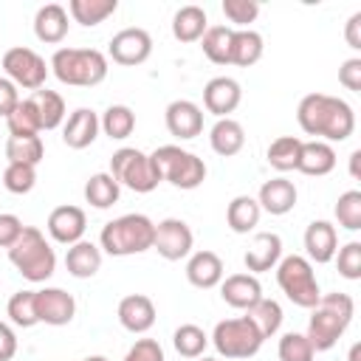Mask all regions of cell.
Listing matches in <instances>:
<instances>
[{
  "mask_svg": "<svg viewBox=\"0 0 361 361\" xmlns=\"http://www.w3.org/2000/svg\"><path fill=\"white\" fill-rule=\"evenodd\" d=\"M68 8L59 3H45L34 14V37L45 45H59L68 37Z\"/></svg>",
  "mask_w": 361,
  "mask_h": 361,
  "instance_id": "cell-23",
  "label": "cell"
},
{
  "mask_svg": "<svg viewBox=\"0 0 361 361\" xmlns=\"http://www.w3.org/2000/svg\"><path fill=\"white\" fill-rule=\"evenodd\" d=\"M209 144H212V149L217 152V155H223V158H231V155H237L243 147H245V130H243V124L237 121V118H217L214 121V127L209 130Z\"/></svg>",
  "mask_w": 361,
  "mask_h": 361,
  "instance_id": "cell-27",
  "label": "cell"
},
{
  "mask_svg": "<svg viewBox=\"0 0 361 361\" xmlns=\"http://www.w3.org/2000/svg\"><path fill=\"white\" fill-rule=\"evenodd\" d=\"M344 39L353 51H361V11H355L344 25Z\"/></svg>",
  "mask_w": 361,
  "mask_h": 361,
  "instance_id": "cell-52",
  "label": "cell"
},
{
  "mask_svg": "<svg viewBox=\"0 0 361 361\" xmlns=\"http://www.w3.org/2000/svg\"><path fill=\"white\" fill-rule=\"evenodd\" d=\"M121 361H166V355L158 338H135V344L124 353Z\"/></svg>",
  "mask_w": 361,
  "mask_h": 361,
  "instance_id": "cell-47",
  "label": "cell"
},
{
  "mask_svg": "<svg viewBox=\"0 0 361 361\" xmlns=\"http://www.w3.org/2000/svg\"><path fill=\"white\" fill-rule=\"evenodd\" d=\"M305 251L307 259L316 265H327L333 262L336 251H338V231L330 220H313L305 228Z\"/></svg>",
  "mask_w": 361,
  "mask_h": 361,
  "instance_id": "cell-20",
  "label": "cell"
},
{
  "mask_svg": "<svg viewBox=\"0 0 361 361\" xmlns=\"http://www.w3.org/2000/svg\"><path fill=\"white\" fill-rule=\"evenodd\" d=\"M276 355H279V361H313L316 358V350L310 347V341H307L305 333L290 330V333H285L279 338Z\"/></svg>",
  "mask_w": 361,
  "mask_h": 361,
  "instance_id": "cell-43",
  "label": "cell"
},
{
  "mask_svg": "<svg viewBox=\"0 0 361 361\" xmlns=\"http://www.w3.org/2000/svg\"><path fill=\"white\" fill-rule=\"evenodd\" d=\"M3 73H6V79H11L17 87H23V90H39V87H45V79H48V65H45V59L34 51V48H25V45H14V48H8L6 54H3Z\"/></svg>",
  "mask_w": 361,
  "mask_h": 361,
  "instance_id": "cell-10",
  "label": "cell"
},
{
  "mask_svg": "<svg viewBox=\"0 0 361 361\" xmlns=\"http://www.w3.org/2000/svg\"><path fill=\"white\" fill-rule=\"evenodd\" d=\"M192 245H195V234H192V228H189L186 220H180V217H164L161 223H155L152 248L166 262L186 259L192 254Z\"/></svg>",
  "mask_w": 361,
  "mask_h": 361,
  "instance_id": "cell-11",
  "label": "cell"
},
{
  "mask_svg": "<svg viewBox=\"0 0 361 361\" xmlns=\"http://www.w3.org/2000/svg\"><path fill=\"white\" fill-rule=\"evenodd\" d=\"M223 14L231 23L228 28H248L257 17H259V3L257 0H223Z\"/></svg>",
  "mask_w": 361,
  "mask_h": 361,
  "instance_id": "cell-45",
  "label": "cell"
},
{
  "mask_svg": "<svg viewBox=\"0 0 361 361\" xmlns=\"http://www.w3.org/2000/svg\"><path fill=\"white\" fill-rule=\"evenodd\" d=\"M226 271H223V259L214 254V251H195L189 254L186 259V279L189 285L200 288V290H209V288H217L223 282Z\"/></svg>",
  "mask_w": 361,
  "mask_h": 361,
  "instance_id": "cell-24",
  "label": "cell"
},
{
  "mask_svg": "<svg viewBox=\"0 0 361 361\" xmlns=\"http://www.w3.org/2000/svg\"><path fill=\"white\" fill-rule=\"evenodd\" d=\"M20 231H23V220L11 212H0V248L8 251L14 245V240L20 237Z\"/></svg>",
  "mask_w": 361,
  "mask_h": 361,
  "instance_id": "cell-49",
  "label": "cell"
},
{
  "mask_svg": "<svg viewBox=\"0 0 361 361\" xmlns=\"http://www.w3.org/2000/svg\"><path fill=\"white\" fill-rule=\"evenodd\" d=\"M296 121L302 127V133L313 135L316 141H347L355 130V113L353 107L330 93H307L302 96L299 107H296Z\"/></svg>",
  "mask_w": 361,
  "mask_h": 361,
  "instance_id": "cell-1",
  "label": "cell"
},
{
  "mask_svg": "<svg viewBox=\"0 0 361 361\" xmlns=\"http://www.w3.org/2000/svg\"><path fill=\"white\" fill-rule=\"evenodd\" d=\"M333 214L338 220L341 228L347 231H361V192L358 189H347L344 195H338Z\"/></svg>",
  "mask_w": 361,
  "mask_h": 361,
  "instance_id": "cell-41",
  "label": "cell"
},
{
  "mask_svg": "<svg viewBox=\"0 0 361 361\" xmlns=\"http://www.w3.org/2000/svg\"><path fill=\"white\" fill-rule=\"evenodd\" d=\"M65 268L71 276L76 279H90L99 274L102 268V248L90 240H79L73 245H68V254H65Z\"/></svg>",
  "mask_w": 361,
  "mask_h": 361,
  "instance_id": "cell-26",
  "label": "cell"
},
{
  "mask_svg": "<svg viewBox=\"0 0 361 361\" xmlns=\"http://www.w3.org/2000/svg\"><path fill=\"white\" fill-rule=\"evenodd\" d=\"M37 316H39V324L65 327L76 316V299L62 288H39L37 290Z\"/></svg>",
  "mask_w": 361,
  "mask_h": 361,
  "instance_id": "cell-15",
  "label": "cell"
},
{
  "mask_svg": "<svg viewBox=\"0 0 361 361\" xmlns=\"http://www.w3.org/2000/svg\"><path fill=\"white\" fill-rule=\"evenodd\" d=\"M279 259H282V237L274 231H257L248 243L245 257H243L248 274H254V276L276 268Z\"/></svg>",
  "mask_w": 361,
  "mask_h": 361,
  "instance_id": "cell-19",
  "label": "cell"
},
{
  "mask_svg": "<svg viewBox=\"0 0 361 361\" xmlns=\"http://www.w3.org/2000/svg\"><path fill=\"white\" fill-rule=\"evenodd\" d=\"M6 254H8V262L20 271V276L34 285L51 279L56 271V254L37 226H23L20 237Z\"/></svg>",
  "mask_w": 361,
  "mask_h": 361,
  "instance_id": "cell-5",
  "label": "cell"
},
{
  "mask_svg": "<svg viewBox=\"0 0 361 361\" xmlns=\"http://www.w3.org/2000/svg\"><path fill=\"white\" fill-rule=\"evenodd\" d=\"M152 237H155V223L147 214L133 212V214H121L102 226L99 248L110 257H133V254L149 251Z\"/></svg>",
  "mask_w": 361,
  "mask_h": 361,
  "instance_id": "cell-4",
  "label": "cell"
},
{
  "mask_svg": "<svg viewBox=\"0 0 361 361\" xmlns=\"http://www.w3.org/2000/svg\"><path fill=\"white\" fill-rule=\"evenodd\" d=\"M355 316V302L350 293H322L319 302L310 307L307 319V341L316 353H327L338 344V338L347 333L350 322Z\"/></svg>",
  "mask_w": 361,
  "mask_h": 361,
  "instance_id": "cell-2",
  "label": "cell"
},
{
  "mask_svg": "<svg viewBox=\"0 0 361 361\" xmlns=\"http://www.w3.org/2000/svg\"><path fill=\"white\" fill-rule=\"evenodd\" d=\"M3 186L11 195H28L37 186V166H28V164H6V169H3Z\"/></svg>",
  "mask_w": 361,
  "mask_h": 361,
  "instance_id": "cell-44",
  "label": "cell"
},
{
  "mask_svg": "<svg viewBox=\"0 0 361 361\" xmlns=\"http://www.w3.org/2000/svg\"><path fill=\"white\" fill-rule=\"evenodd\" d=\"M6 127H8V135H39V133H42V130H39L37 110H34V104H31L28 96H25V99L14 107V113L6 118Z\"/></svg>",
  "mask_w": 361,
  "mask_h": 361,
  "instance_id": "cell-42",
  "label": "cell"
},
{
  "mask_svg": "<svg viewBox=\"0 0 361 361\" xmlns=\"http://www.w3.org/2000/svg\"><path fill=\"white\" fill-rule=\"evenodd\" d=\"M259 217H262V209H259L257 197H251V195H237V197H231V203H228V209H226V223H228V228H231L234 234H248V231H254L257 223H259Z\"/></svg>",
  "mask_w": 361,
  "mask_h": 361,
  "instance_id": "cell-31",
  "label": "cell"
},
{
  "mask_svg": "<svg viewBox=\"0 0 361 361\" xmlns=\"http://www.w3.org/2000/svg\"><path fill=\"white\" fill-rule=\"evenodd\" d=\"M164 121H166L169 135H175L178 141H192L203 133V110H200V104H195L189 99L169 102L164 110Z\"/></svg>",
  "mask_w": 361,
  "mask_h": 361,
  "instance_id": "cell-14",
  "label": "cell"
},
{
  "mask_svg": "<svg viewBox=\"0 0 361 361\" xmlns=\"http://www.w3.org/2000/svg\"><path fill=\"white\" fill-rule=\"evenodd\" d=\"M231 37H234V28L209 25L206 34L200 37V48H203L206 59L214 65H231Z\"/></svg>",
  "mask_w": 361,
  "mask_h": 361,
  "instance_id": "cell-35",
  "label": "cell"
},
{
  "mask_svg": "<svg viewBox=\"0 0 361 361\" xmlns=\"http://www.w3.org/2000/svg\"><path fill=\"white\" fill-rule=\"evenodd\" d=\"M6 313L11 319V324L28 330L34 324H39V316H37V290H17L8 296V305H6Z\"/></svg>",
  "mask_w": 361,
  "mask_h": 361,
  "instance_id": "cell-39",
  "label": "cell"
},
{
  "mask_svg": "<svg viewBox=\"0 0 361 361\" xmlns=\"http://www.w3.org/2000/svg\"><path fill=\"white\" fill-rule=\"evenodd\" d=\"M347 361H361V344H353V347H350Z\"/></svg>",
  "mask_w": 361,
  "mask_h": 361,
  "instance_id": "cell-54",
  "label": "cell"
},
{
  "mask_svg": "<svg viewBox=\"0 0 361 361\" xmlns=\"http://www.w3.org/2000/svg\"><path fill=\"white\" fill-rule=\"evenodd\" d=\"M149 54H152V37H149V31H144L138 25L116 31L110 37V45H107V56L124 68L144 65L149 59Z\"/></svg>",
  "mask_w": 361,
  "mask_h": 361,
  "instance_id": "cell-12",
  "label": "cell"
},
{
  "mask_svg": "<svg viewBox=\"0 0 361 361\" xmlns=\"http://www.w3.org/2000/svg\"><path fill=\"white\" fill-rule=\"evenodd\" d=\"M99 133H102L99 113L90 107H76L62 124V141L71 149H87L99 138Z\"/></svg>",
  "mask_w": 361,
  "mask_h": 361,
  "instance_id": "cell-18",
  "label": "cell"
},
{
  "mask_svg": "<svg viewBox=\"0 0 361 361\" xmlns=\"http://www.w3.org/2000/svg\"><path fill=\"white\" fill-rule=\"evenodd\" d=\"M296 197H299V192H296L293 180H288V178L279 175V178H271V180H265V183L259 186L257 203H259L262 212H268V214H274V217H282V214L293 212Z\"/></svg>",
  "mask_w": 361,
  "mask_h": 361,
  "instance_id": "cell-22",
  "label": "cell"
},
{
  "mask_svg": "<svg viewBox=\"0 0 361 361\" xmlns=\"http://www.w3.org/2000/svg\"><path fill=\"white\" fill-rule=\"evenodd\" d=\"M245 319L257 327V333H259L262 338H271V336L279 333L285 313H282V305H279L276 299H265V296H262L257 305H251V307L245 310Z\"/></svg>",
  "mask_w": 361,
  "mask_h": 361,
  "instance_id": "cell-33",
  "label": "cell"
},
{
  "mask_svg": "<svg viewBox=\"0 0 361 361\" xmlns=\"http://www.w3.org/2000/svg\"><path fill=\"white\" fill-rule=\"evenodd\" d=\"M51 73L71 87H96L107 79V56L96 48H56L51 62Z\"/></svg>",
  "mask_w": 361,
  "mask_h": 361,
  "instance_id": "cell-3",
  "label": "cell"
},
{
  "mask_svg": "<svg viewBox=\"0 0 361 361\" xmlns=\"http://www.w3.org/2000/svg\"><path fill=\"white\" fill-rule=\"evenodd\" d=\"M17 355V333L11 324L0 322V361H11Z\"/></svg>",
  "mask_w": 361,
  "mask_h": 361,
  "instance_id": "cell-51",
  "label": "cell"
},
{
  "mask_svg": "<svg viewBox=\"0 0 361 361\" xmlns=\"http://www.w3.org/2000/svg\"><path fill=\"white\" fill-rule=\"evenodd\" d=\"M20 102H23V99H20V87H17L11 79L0 76V116L8 118Z\"/></svg>",
  "mask_w": 361,
  "mask_h": 361,
  "instance_id": "cell-50",
  "label": "cell"
},
{
  "mask_svg": "<svg viewBox=\"0 0 361 361\" xmlns=\"http://www.w3.org/2000/svg\"><path fill=\"white\" fill-rule=\"evenodd\" d=\"M220 296L234 310H248L262 299V285L254 274H231L220 282Z\"/></svg>",
  "mask_w": 361,
  "mask_h": 361,
  "instance_id": "cell-21",
  "label": "cell"
},
{
  "mask_svg": "<svg viewBox=\"0 0 361 361\" xmlns=\"http://www.w3.org/2000/svg\"><path fill=\"white\" fill-rule=\"evenodd\" d=\"M240 99H243V87L231 76H214L203 87V107L217 118H228V113L237 110Z\"/></svg>",
  "mask_w": 361,
  "mask_h": 361,
  "instance_id": "cell-16",
  "label": "cell"
},
{
  "mask_svg": "<svg viewBox=\"0 0 361 361\" xmlns=\"http://www.w3.org/2000/svg\"><path fill=\"white\" fill-rule=\"evenodd\" d=\"M299 149H302V138L296 135H279L271 141L265 158H268V166H274L276 172H290L296 169L299 164Z\"/></svg>",
  "mask_w": 361,
  "mask_h": 361,
  "instance_id": "cell-38",
  "label": "cell"
},
{
  "mask_svg": "<svg viewBox=\"0 0 361 361\" xmlns=\"http://www.w3.org/2000/svg\"><path fill=\"white\" fill-rule=\"evenodd\" d=\"M45 155V144L39 135H8L6 141V158L8 164H28L37 166Z\"/></svg>",
  "mask_w": 361,
  "mask_h": 361,
  "instance_id": "cell-37",
  "label": "cell"
},
{
  "mask_svg": "<svg viewBox=\"0 0 361 361\" xmlns=\"http://www.w3.org/2000/svg\"><path fill=\"white\" fill-rule=\"evenodd\" d=\"M333 169H336V149H333V144L316 141V138L313 141H302L296 172L310 175V178H324Z\"/></svg>",
  "mask_w": 361,
  "mask_h": 361,
  "instance_id": "cell-25",
  "label": "cell"
},
{
  "mask_svg": "<svg viewBox=\"0 0 361 361\" xmlns=\"http://www.w3.org/2000/svg\"><path fill=\"white\" fill-rule=\"evenodd\" d=\"M45 228H48V237L59 245H73L79 240H85V228H87V217H85V209L79 206H56L48 220H45Z\"/></svg>",
  "mask_w": 361,
  "mask_h": 361,
  "instance_id": "cell-13",
  "label": "cell"
},
{
  "mask_svg": "<svg viewBox=\"0 0 361 361\" xmlns=\"http://www.w3.org/2000/svg\"><path fill=\"white\" fill-rule=\"evenodd\" d=\"M197 361H217V358H206V355H200V358H197Z\"/></svg>",
  "mask_w": 361,
  "mask_h": 361,
  "instance_id": "cell-56",
  "label": "cell"
},
{
  "mask_svg": "<svg viewBox=\"0 0 361 361\" xmlns=\"http://www.w3.org/2000/svg\"><path fill=\"white\" fill-rule=\"evenodd\" d=\"M118 197H121V186L110 172H96L85 180V200L93 209H110L118 203Z\"/></svg>",
  "mask_w": 361,
  "mask_h": 361,
  "instance_id": "cell-34",
  "label": "cell"
},
{
  "mask_svg": "<svg viewBox=\"0 0 361 361\" xmlns=\"http://www.w3.org/2000/svg\"><path fill=\"white\" fill-rule=\"evenodd\" d=\"M116 316H118V324H121L127 333H135V336L152 330V324H155V319H158L155 302H152L147 293H130V296H124V299L118 302Z\"/></svg>",
  "mask_w": 361,
  "mask_h": 361,
  "instance_id": "cell-17",
  "label": "cell"
},
{
  "mask_svg": "<svg viewBox=\"0 0 361 361\" xmlns=\"http://www.w3.org/2000/svg\"><path fill=\"white\" fill-rule=\"evenodd\" d=\"M338 82L353 90V93H361V56H350L341 62L338 68Z\"/></svg>",
  "mask_w": 361,
  "mask_h": 361,
  "instance_id": "cell-48",
  "label": "cell"
},
{
  "mask_svg": "<svg viewBox=\"0 0 361 361\" xmlns=\"http://www.w3.org/2000/svg\"><path fill=\"white\" fill-rule=\"evenodd\" d=\"M110 175L116 178L118 186H127L135 195H149L161 183L152 158L147 152L135 149V147H121V149L113 152V158H110Z\"/></svg>",
  "mask_w": 361,
  "mask_h": 361,
  "instance_id": "cell-9",
  "label": "cell"
},
{
  "mask_svg": "<svg viewBox=\"0 0 361 361\" xmlns=\"http://www.w3.org/2000/svg\"><path fill=\"white\" fill-rule=\"evenodd\" d=\"M358 164H361V149H353V152H350V175H353L355 180H361V166H358Z\"/></svg>",
  "mask_w": 361,
  "mask_h": 361,
  "instance_id": "cell-53",
  "label": "cell"
},
{
  "mask_svg": "<svg viewBox=\"0 0 361 361\" xmlns=\"http://www.w3.org/2000/svg\"><path fill=\"white\" fill-rule=\"evenodd\" d=\"M172 347L183 358H200L206 353V347H209V336L197 324H180L172 333Z\"/></svg>",
  "mask_w": 361,
  "mask_h": 361,
  "instance_id": "cell-40",
  "label": "cell"
},
{
  "mask_svg": "<svg viewBox=\"0 0 361 361\" xmlns=\"http://www.w3.org/2000/svg\"><path fill=\"white\" fill-rule=\"evenodd\" d=\"M209 28V17L200 6H180L172 14V37L178 42H200V37Z\"/></svg>",
  "mask_w": 361,
  "mask_h": 361,
  "instance_id": "cell-28",
  "label": "cell"
},
{
  "mask_svg": "<svg viewBox=\"0 0 361 361\" xmlns=\"http://www.w3.org/2000/svg\"><path fill=\"white\" fill-rule=\"evenodd\" d=\"M336 265H338V274L350 282L361 279V243L358 240H350L344 243L338 251H336Z\"/></svg>",
  "mask_w": 361,
  "mask_h": 361,
  "instance_id": "cell-46",
  "label": "cell"
},
{
  "mask_svg": "<svg viewBox=\"0 0 361 361\" xmlns=\"http://www.w3.org/2000/svg\"><path fill=\"white\" fill-rule=\"evenodd\" d=\"M265 54V39L254 28H237L231 37V65L237 68H251L262 59Z\"/></svg>",
  "mask_w": 361,
  "mask_h": 361,
  "instance_id": "cell-30",
  "label": "cell"
},
{
  "mask_svg": "<svg viewBox=\"0 0 361 361\" xmlns=\"http://www.w3.org/2000/svg\"><path fill=\"white\" fill-rule=\"evenodd\" d=\"M149 158L155 164L158 178L172 183L175 189H183V192L197 189L206 180V172H209L203 158H197L195 152H189V149H183L178 144H164V147L152 149Z\"/></svg>",
  "mask_w": 361,
  "mask_h": 361,
  "instance_id": "cell-6",
  "label": "cell"
},
{
  "mask_svg": "<svg viewBox=\"0 0 361 361\" xmlns=\"http://www.w3.org/2000/svg\"><path fill=\"white\" fill-rule=\"evenodd\" d=\"M276 285L296 307H305V310H310L322 296L313 262L302 254H288L276 262Z\"/></svg>",
  "mask_w": 361,
  "mask_h": 361,
  "instance_id": "cell-7",
  "label": "cell"
},
{
  "mask_svg": "<svg viewBox=\"0 0 361 361\" xmlns=\"http://www.w3.org/2000/svg\"><path fill=\"white\" fill-rule=\"evenodd\" d=\"M209 341L214 344V350H217L220 358H231V361L251 358L265 344V338L257 333V327L245 316L217 322L214 330H212V336H209Z\"/></svg>",
  "mask_w": 361,
  "mask_h": 361,
  "instance_id": "cell-8",
  "label": "cell"
},
{
  "mask_svg": "<svg viewBox=\"0 0 361 361\" xmlns=\"http://www.w3.org/2000/svg\"><path fill=\"white\" fill-rule=\"evenodd\" d=\"M118 8V0H71L68 3V17L85 28H93L113 17Z\"/></svg>",
  "mask_w": 361,
  "mask_h": 361,
  "instance_id": "cell-32",
  "label": "cell"
},
{
  "mask_svg": "<svg viewBox=\"0 0 361 361\" xmlns=\"http://www.w3.org/2000/svg\"><path fill=\"white\" fill-rule=\"evenodd\" d=\"M99 124H102V133L110 138V141H124L133 135L135 130V113L127 107V104H110L102 116H99Z\"/></svg>",
  "mask_w": 361,
  "mask_h": 361,
  "instance_id": "cell-36",
  "label": "cell"
},
{
  "mask_svg": "<svg viewBox=\"0 0 361 361\" xmlns=\"http://www.w3.org/2000/svg\"><path fill=\"white\" fill-rule=\"evenodd\" d=\"M82 361H110L107 355H87V358H82Z\"/></svg>",
  "mask_w": 361,
  "mask_h": 361,
  "instance_id": "cell-55",
  "label": "cell"
},
{
  "mask_svg": "<svg viewBox=\"0 0 361 361\" xmlns=\"http://www.w3.org/2000/svg\"><path fill=\"white\" fill-rule=\"evenodd\" d=\"M28 99H31V104H34V110H37L39 130H56L59 124H65L68 110H65V99H62L56 90L39 87V90H34Z\"/></svg>",
  "mask_w": 361,
  "mask_h": 361,
  "instance_id": "cell-29",
  "label": "cell"
}]
</instances>
